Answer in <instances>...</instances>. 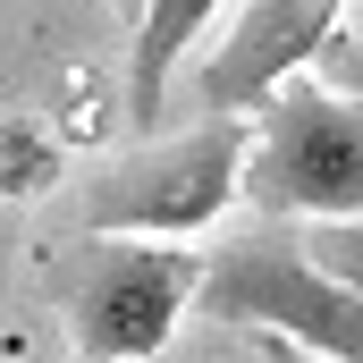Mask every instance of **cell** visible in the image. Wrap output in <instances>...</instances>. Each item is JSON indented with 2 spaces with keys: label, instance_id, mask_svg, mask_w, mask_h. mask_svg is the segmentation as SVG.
I'll list each match as a JSON object with an SVG mask.
<instances>
[{
  "label": "cell",
  "instance_id": "obj_8",
  "mask_svg": "<svg viewBox=\"0 0 363 363\" xmlns=\"http://www.w3.org/2000/svg\"><path fill=\"white\" fill-rule=\"evenodd\" d=\"M296 237H304V254L321 262L330 279H347L363 296V211H330V220H296Z\"/></svg>",
  "mask_w": 363,
  "mask_h": 363
},
{
  "label": "cell",
  "instance_id": "obj_2",
  "mask_svg": "<svg viewBox=\"0 0 363 363\" xmlns=\"http://www.w3.org/2000/svg\"><path fill=\"white\" fill-rule=\"evenodd\" d=\"M237 203L271 220H330L363 211V85L287 77L254 101V144H245V186Z\"/></svg>",
  "mask_w": 363,
  "mask_h": 363
},
{
  "label": "cell",
  "instance_id": "obj_7",
  "mask_svg": "<svg viewBox=\"0 0 363 363\" xmlns=\"http://www.w3.org/2000/svg\"><path fill=\"white\" fill-rule=\"evenodd\" d=\"M60 178V144L43 135V127H26V118H9L0 110V194H43V186Z\"/></svg>",
  "mask_w": 363,
  "mask_h": 363
},
{
  "label": "cell",
  "instance_id": "obj_4",
  "mask_svg": "<svg viewBox=\"0 0 363 363\" xmlns=\"http://www.w3.org/2000/svg\"><path fill=\"white\" fill-rule=\"evenodd\" d=\"M245 144L254 127L211 110L203 127L186 135H161L127 161H110L101 178L85 186V228H144V237H203L237 186H245Z\"/></svg>",
  "mask_w": 363,
  "mask_h": 363
},
{
  "label": "cell",
  "instance_id": "obj_10",
  "mask_svg": "<svg viewBox=\"0 0 363 363\" xmlns=\"http://www.w3.org/2000/svg\"><path fill=\"white\" fill-rule=\"evenodd\" d=\"M110 9H118V26L135 34V17H144V0H110Z\"/></svg>",
  "mask_w": 363,
  "mask_h": 363
},
{
  "label": "cell",
  "instance_id": "obj_9",
  "mask_svg": "<svg viewBox=\"0 0 363 363\" xmlns=\"http://www.w3.org/2000/svg\"><path fill=\"white\" fill-rule=\"evenodd\" d=\"M313 68H330V77H338V85H363V43H355V34H330V43H321V60H313Z\"/></svg>",
  "mask_w": 363,
  "mask_h": 363
},
{
  "label": "cell",
  "instance_id": "obj_1",
  "mask_svg": "<svg viewBox=\"0 0 363 363\" xmlns=\"http://www.w3.org/2000/svg\"><path fill=\"white\" fill-rule=\"evenodd\" d=\"M194 279L203 262L178 254V237H144V228H85L77 245L43 254V287L68 321V347L93 363L161 355L194 304Z\"/></svg>",
  "mask_w": 363,
  "mask_h": 363
},
{
  "label": "cell",
  "instance_id": "obj_3",
  "mask_svg": "<svg viewBox=\"0 0 363 363\" xmlns=\"http://www.w3.org/2000/svg\"><path fill=\"white\" fill-rule=\"evenodd\" d=\"M194 313L228 321V330H279L287 347L330 355V363H363V296L347 279H330L304 254V237L271 211H254V228L203 262Z\"/></svg>",
  "mask_w": 363,
  "mask_h": 363
},
{
  "label": "cell",
  "instance_id": "obj_5",
  "mask_svg": "<svg viewBox=\"0 0 363 363\" xmlns=\"http://www.w3.org/2000/svg\"><path fill=\"white\" fill-rule=\"evenodd\" d=\"M338 17H347V0H245L237 26L220 34V51L203 60V110H254L271 85L321 60Z\"/></svg>",
  "mask_w": 363,
  "mask_h": 363
},
{
  "label": "cell",
  "instance_id": "obj_6",
  "mask_svg": "<svg viewBox=\"0 0 363 363\" xmlns=\"http://www.w3.org/2000/svg\"><path fill=\"white\" fill-rule=\"evenodd\" d=\"M211 9H220V0H144L135 51H127V118H135V127H161L169 85H178V60H186V43L211 26Z\"/></svg>",
  "mask_w": 363,
  "mask_h": 363
}]
</instances>
